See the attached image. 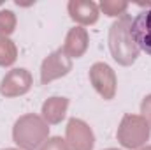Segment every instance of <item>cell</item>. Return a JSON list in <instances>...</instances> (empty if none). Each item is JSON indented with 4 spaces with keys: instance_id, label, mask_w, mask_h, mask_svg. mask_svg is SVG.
Segmentation results:
<instances>
[{
    "instance_id": "obj_5",
    "label": "cell",
    "mask_w": 151,
    "mask_h": 150,
    "mask_svg": "<svg viewBox=\"0 0 151 150\" xmlns=\"http://www.w3.org/2000/svg\"><path fill=\"white\" fill-rule=\"evenodd\" d=\"M72 71V58L67 57L63 53V50H56L53 53H49L42 66H40V83L42 85H47L58 78H63Z\"/></svg>"
},
{
    "instance_id": "obj_17",
    "label": "cell",
    "mask_w": 151,
    "mask_h": 150,
    "mask_svg": "<svg viewBox=\"0 0 151 150\" xmlns=\"http://www.w3.org/2000/svg\"><path fill=\"white\" fill-rule=\"evenodd\" d=\"M141 150H151V145H148V147H144V149H141Z\"/></svg>"
},
{
    "instance_id": "obj_15",
    "label": "cell",
    "mask_w": 151,
    "mask_h": 150,
    "mask_svg": "<svg viewBox=\"0 0 151 150\" xmlns=\"http://www.w3.org/2000/svg\"><path fill=\"white\" fill-rule=\"evenodd\" d=\"M39 150H70L69 143L65 140H62L60 136H53V138H47Z\"/></svg>"
},
{
    "instance_id": "obj_13",
    "label": "cell",
    "mask_w": 151,
    "mask_h": 150,
    "mask_svg": "<svg viewBox=\"0 0 151 150\" xmlns=\"http://www.w3.org/2000/svg\"><path fill=\"white\" fill-rule=\"evenodd\" d=\"M16 14L9 9H2L0 11V37H9L14 30H16Z\"/></svg>"
},
{
    "instance_id": "obj_11",
    "label": "cell",
    "mask_w": 151,
    "mask_h": 150,
    "mask_svg": "<svg viewBox=\"0 0 151 150\" xmlns=\"http://www.w3.org/2000/svg\"><path fill=\"white\" fill-rule=\"evenodd\" d=\"M69 108V99L67 97H49L42 104V118L47 124H60Z\"/></svg>"
},
{
    "instance_id": "obj_16",
    "label": "cell",
    "mask_w": 151,
    "mask_h": 150,
    "mask_svg": "<svg viewBox=\"0 0 151 150\" xmlns=\"http://www.w3.org/2000/svg\"><path fill=\"white\" fill-rule=\"evenodd\" d=\"M141 117L148 122V125L151 127V94H148L144 99H142V103H141Z\"/></svg>"
},
{
    "instance_id": "obj_7",
    "label": "cell",
    "mask_w": 151,
    "mask_h": 150,
    "mask_svg": "<svg viewBox=\"0 0 151 150\" xmlns=\"http://www.w3.org/2000/svg\"><path fill=\"white\" fill-rule=\"evenodd\" d=\"M34 85V78L30 74V71H27L25 67L19 69H12L4 76L2 85H0V94L7 99L12 97H19L25 95Z\"/></svg>"
},
{
    "instance_id": "obj_14",
    "label": "cell",
    "mask_w": 151,
    "mask_h": 150,
    "mask_svg": "<svg viewBox=\"0 0 151 150\" xmlns=\"http://www.w3.org/2000/svg\"><path fill=\"white\" fill-rule=\"evenodd\" d=\"M100 9L107 16H119L121 18L128 9V2H123V0H102Z\"/></svg>"
},
{
    "instance_id": "obj_3",
    "label": "cell",
    "mask_w": 151,
    "mask_h": 150,
    "mask_svg": "<svg viewBox=\"0 0 151 150\" xmlns=\"http://www.w3.org/2000/svg\"><path fill=\"white\" fill-rule=\"evenodd\" d=\"M151 127L141 115H125L116 131V138L125 149H139L150 140Z\"/></svg>"
},
{
    "instance_id": "obj_19",
    "label": "cell",
    "mask_w": 151,
    "mask_h": 150,
    "mask_svg": "<svg viewBox=\"0 0 151 150\" xmlns=\"http://www.w3.org/2000/svg\"><path fill=\"white\" fill-rule=\"evenodd\" d=\"M106 150H119V149H106Z\"/></svg>"
},
{
    "instance_id": "obj_6",
    "label": "cell",
    "mask_w": 151,
    "mask_h": 150,
    "mask_svg": "<svg viewBox=\"0 0 151 150\" xmlns=\"http://www.w3.org/2000/svg\"><path fill=\"white\" fill-rule=\"evenodd\" d=\"M65 138L70 150H93L95 147V134L91 127L81 118L69 120L65 127Z\"/></svg>"
},
{
    "instance_id": "obj_2",
    "label": "cell",
    "mask_w": 151,
    "mask_h": 150,
    "mask_svg": "<svg viewBox=\"0 0 151 150\" xmlns=\"http://www.w3.org/2000/svg\"><path fill=\"white\" fill-rule=\"evenodd\" d=\"M49 136L47 122L35 113H27L19 117L12 127V140L21 150L39 149Z\"/></svg>"
},
{
    "instance_id": "obj_4",
    "label": "cell",
    "mask_w": 151,
    "mask_h": 150,
    "mask_svg": "<svg viewBox=\"0 0 151 150\" xmlns=\"http://www.w3.org/2000/svg\"><path fill=\"white\" fill-rule=\"evenodd\" d=\"M90 83L93 88L102 95L106 101H111L116 95V87H118V78L113 67L106 62H95L90 67Z\"/></svg>"
},
{
    "instance_id": "obj_18",
    "label": "cell",
    "mask_w": 151,
    "mask_h": 150,
    "mask_svg": "<svg viewBox=\"0 0 151 150\" xmlns=\"http://www.w3.org/2000/svg\"><path fill=\"white\" fill-rule=\"evenodd\" d=\"M4 150H21V149H4Z\"/></svg>"
},
{
    "instance_id": "obj_9",
    "label": "cell",
    "mask_w": 151,
    "mask_h": 150,
    "mask_svg": "<svg viewBox=\"0 0 151 150\" xmlns=\"http://www.w3.org/2000/svg\"><path fill=\"white\" fill-rule=\"evenodd\" d=\"M67 11L79 25H93L99 20V5L91 0H70L67 4Z\"/></svg>"
},
{
    "instance_id": "obj_10",
    "label": "cell",
    "mask_w": 151,
    "mask_h": 150,
    "mask_svg": "<svg viewBox=\"0 0 151 150\" xmlns=\"http://www.w3.org/2000/svg\"><path fill=\"white\" fill-rule=\"evenodd\" d=\"M88 44H90V36H88V30L83 28V27H72L69 32H67V37L63 42V53L70 58H79L86 53L88 50Z\"/></svg>"
},
{
    "instance_id": "obj_1",
    "label": "cell",
    "mask_w": 151,
    "mask_h": 150,
    "mask_svg": "<svg viewBox=\"0 0 151 150\" xmlns=\"http://www.w3.org/2000/svg\"><path fill=\"white\" fill-rule=\"evenodd\" d=\"M132 20L128 14H123L118 18L109 28V50L113 58L119 66H132L139 57V48L134 42V37L130 34Z\"/></svg>"
},
{
    "instance_id": "obj_12",
    "label": "cell",
    "mask_w": 151,
    "mask_h": 150,
    "mask_svg": "<svg viewBox=\"0 0 151 150\" xmlns=\"http://www.w3.org/2000/svg\"><path fill=\"white\" fill-rule=\"evenodd\" d=\"M18 58V48L9 37H0V67H9Z\"/></svg>"
},
{
    "instance_id": "obj_8",
    "label": "cell",
    "mask_w": 151,
    "mask_h": 150,
    "mask_svg": "<svg viewBox=\"0 0 151 150\" xmlns=\"http://www.w3.org/2000/svg\"><path fill=\"white\" fill-rule=\"evenodd\" d=\"M130 34L139 50L151 55V9L141 11L130 25Z\"/></svg>"
}]
</instances>
